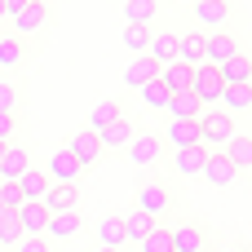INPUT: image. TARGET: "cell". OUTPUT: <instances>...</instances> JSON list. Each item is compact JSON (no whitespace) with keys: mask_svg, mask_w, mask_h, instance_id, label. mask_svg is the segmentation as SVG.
<instances>
[{"mask_svg":"<svg viewBox=\"0 0 252 252\" xmlns=\"http://www.w3.org/2000/svg\"><path fill=\"white\" fill-rule=\"evenodd\" d=\"M18 226H22V239L44 235V226H49V208H44V204H22V208H18Z\"/></svg>","mask_w":252,"mask_h":252,"instance_id":"cell-20","label":"cell"},{"mask_svg":"<svg viewBox=\"0 0 252 252\" xmlns=\"http://www.w3.org/2000/svg\"><path fill=\"white\" fill-rule=\"evenodd\" d=\"M44 173H49V182H75L84 168H80V159H75L66 146H53V151H49V168H44Z\"/></svg>","mask_w":252,"mask_h":252,"instance_id":"cell-11","label":"cell"},{"mask_svg":"<svg viewBox=\"0 0 252 252\" xmlns=\"http://www.w3.org/2000/svg\"><path fill=\"white\" fill-rule=\"evenodd\" d=\"M244 252H252V248H244Z\"/></svg>","mask_w":252,"mask_h":252,"instance_id":"cell-46","label":"cell"},{"mask_svg":"<svg viewBox=\"0 0 252 252\" xmlns=\"http://www.w3.org/2000/svg\"><path fill=\"white\" fill-rule=\"evenodd\" d=\"M195 124H199V142H204L208 151H221V146L239 133V124H235V115H230V111H204Z\"/></svg>","mask_w":252,"mask_h":252,"instance_id":"cell-2","label":"cell"},{"mask_svg":"<svg viewBox=\"0 0 252 252\" xmlns=\"http://www.w3.org/2000/svg\"><path fill=\"white\" fill-rule=\"evenodd\" d=\"M239 53V40L230 35V31H208L204 35V62L208 66H221V62H230Z\"/></svg>","mask_w":252,"mask_h":252,"instance_id":"cell-6","label":"cell"},{"mask_svg":"<svg viewBox=\"0 0 252 252\" xmlns=\"http://www.w3.org/2000/svg\"><path fill=\"white\" fill-rule=\"evenodd\" d=\"M177 208V195H173V186L168 182H142L137 186V213H146V217H155V221H164L168 213Z\"/></svg>","mask_w":252,"mask_h":252,"instance_id":"cell-1","label":"cell"},{"mask_svg":"<svg viewBox=\"0 0 252 252\" xmlns=\"http://www.w3.org/2000/svg\"><path fill=\"white\" fill-rule=\"evenodd\" d=\"M66 151L80 159V168H93V164L106 155V146H102V137H97L93 128H80V133H71V137H66Z\"/></svg>","mask_w":252,"mask_h":252,"instance_id":"cell-4","label":"cell"},{"mask_svg":"<svg viewBox=\"0 0 252 252\" xmlns=\"http://www.w3.org/2000/svg\"><path fill=\"white\" fill-rule=\"evenodd\" d=\"M248 177H252V168H248Z\"/></svg>","mask_w":252,"mask_h":252,"instance_id":"cell-45","label":"cell"},{"mask_svg":"<svg viewBox=\"0 0 252 252\" xmlns=\"http://www.w3.org/2000/svg\"><path fill=\"white\" fill-rule=\"evenodd\" d=\"M49 213H75L80 208V186L75 182H49V190H44V199H40Z\"/></svg>","mask_w":252,"mask_h":252,"instance_id":"cell-8","label":"cell"},{"mask_svg":"<svg viewBox=\"0 0 252 252\" xmlns=\"http://www.w3.org/2000/svg\"><path fill=\"white\" fill-rule=\"evenodd\" d=\"M0 142H18V115L0 111Z\"/></svg>","mask_w":252,"mask_h":252,"instance_id":"cell-39","label":"cell"},{"mask_svg":"<svg viewBox=\"0 0 252 252\" xmlns=\"http://www.w3.org/2000/svg\"><path fill=\"white\" fill-rule=\"evenodd\" d=\"M137 93H142V102H146L151 111H164V106H168V97H173V93H168V89H164L159 80H151V84H142Z\"/></svg>","mask_w":252,"mask_h":252,"instance_id":"cell-36","label":"cell"},{"mask_svg":"<svg viewBox=\"0 0 252 252\" xmlns=\"http://www.w3.org/2000/svg\"><path fill=\"white\" fill-rule=\"evenodd\" d=\"M27 199H22V190L13 186V182H0V213H18Z\"/></svg>","mask_w":252,"mask_h":252,"instance_id":"cell-38","label":"cell"},{"mask_svg":"<svg viewBox=\"0 0 252 252\" xmlns=\"http://www.w3.org/2000/svg\"><path fill=\"white\" fill-rule=\"evenodd\" d=\"M44 22H49V4H44V0H27V4L13 13V35L27 40V35H35Z\"/></svg>","mask_w":252,"mask_h":252,"instance_id":"cell-5","label":"cell"},{"mask_svg":"<svg viewBox=\"0 0 252 252\" xmlns=\"http://www.w3.org/2000/svg\"><path fill=\"white\" fill-rule=\"evenodd\" d=\"M195 22L221 31V27L230 22V0H195Z\"/></svg>","mask_w":252,"mask_h":252,"instance_id":"cell-15","label":"cell"},{"mask_svg":"<svg viewBox=\"0 0 252 252\" xmlns=\"http://www.w3.org/2000/svg\"><path fill=\"white\" fill-rule=\"evenodd\" d=\"M22 62H27V40L22 35H0V66L18 71Z\"/></svg>","mask_w":252,"mask_h":252,"instance_id":"cell-28","label":"cell"},{"mask_svg":"<svg viewBox=\"0 0 252 252\" xmlns=\"http://www.w3.org/2000/svg\"><path fill=\"white\" fill-rule=\"evenodd\" d=\"M137 248H142V252H173V230L159 221V226H155V230H151V235H146Z\"/></svg>","mask_w":252,"mask_h":252,"instance_id":"cell-34","label":"cell"},{"mask_svg":"<svg viewBox=\"0 0 252 252\" xmlns=\"http://www.w3.org/2000/svg\"><path fill=\"white\" fill-rule=\"evenodd\" d=\"M190 75H195V66H186V62L159 66V84H164L168 93H186V89H190Z\"/></svg>","mask_w":252,"mask_h":252,"instance_id":"cell-25","label":"cell"},{"mask_svg":"<svg viewBox=\"0 0 252 252\" xmlns=\"http://www.w3.org/2000/svg\"><path fill=\"white\" fill-rule=\"evenodd\" d=\"M151 27H133V22H124V49L128 53H146V44H151Z\"/></svg>","mask_w":252,"mask_h":252,"instance_id":"cell-35","label":"cell"},{"mask_svg":"<svg viewBox=\"0 0 252 252\" xmlns=\"http://www.w3.org/2000/svg\"><path fill=\"white\" fill-rule=\"evenodd\" d=\"M97 137H102V146H106V151H124V146L137 137V124H133L128 115H120V120H111V124H106Z\"/></svg>","mask_w":252,"mask_h":252,"instance_id":"cell-13","label":"cell"},{"mask_svg":"<svg viewBox=\"0 0 252 252\" xmlns=\"http://www.w3.org/2000/svg\"><path fill=\"white\" fill-rule=\"evenodd\" d=\"M0 18H4V13H0Z\"/></svg>","mask_w":252,"mask_h":252,"instance_id":"cell-47","label":"cell"},{"mask_svg":"<svg viewBox=\"0 0 252 252\" xmlns=\"http://www.w3.org/2000/svg\"><path fill=\"white\" fill-rule=\"evenodd\" d=\"M164 137H168V146H173V151H182V146H204V142H199V124H195V120H168V133H164Z\"/></svg>","mask_w":252,"mask_h":252,"instance_id":"cell-22","label":"cell"},{"mask_svg":"<svg viewBox=\"0 0 252 252\" xmlns=\"http://www.w3.org/2000/svg\"><path fill=\"white\" fill-rule=\"evenodd\" d=\"M13 186L22 190V199H27V204H40V199H44V190H49V173L31 164V168H27V173H22Z\"/></svg>","mask_w":252,"mask_h":252,"instance_id":"cell-19","label":"cell"},{"mask_svg":"<svg viewBox=\"0 0 252 252\" xmlns=\"http://www.w3.org/2000/svg\"><path fill=\"white\" fill-rule=\"evenodd\" d=\"M18 106H22L18 84H13V80H0V111H4V115H18Z\"/></svg>","mask_w":252,"mask_h":252,"instance_id":"cell-37","label":"cell"},{"mask_svg":"<svg viewBox=\"0 0 252 252\" xmlns=\"http://www.w3.org/2000/svg\"><path fill=\"white\" fill-rule=\"evenodd\" d=\"M164 111H168V120H199V115H204L208 106H204V102H199V97H195V93L186 89V93H173Z\"/></svg>","mask_w":252,"mask_h":252,"instance_id":"cell-18","label":"cell"},{"mask_svg":"<svg viewBox=\"0 0 252 252\" xmlns=\"http://www.w3.org/2000/svg\"><path fill=\"white\" fill-rule=\"evenodd\" d=\"M124 155H128L137 168H151V164H159V155H164V146H159V133H137V137L124 146Z\"/></svg>","mask_w":252,"mask_h":252,"instance_id":"cell-7","label":"cell"},{"mask_svg":"<svg viewBox=\"0 0 252 252\" xmlns=\"http://www.w3.org/2000/svg\"><path fill=\"white\" fill-rule=\"evenodd\" d=\"M80 230H84V217H80V208H75V213H49L44 239H49V244H62V239H75Z\"/></svg>","mask_w":252,"mask_h":252,"instance_id":"cell-10","label":"cell"},{"mask_svg":"<svg viewBox=\"0 0 252 252\" xmlns=\"http://www.w3.org/2000/svg\"><path fill=\"white\" fill-rule=\"evenodd\" d=\"M217 71H221V84H252V58L244 49H239L230 62H221Z\"/></svg>","mask_w":252,"mask_h":252,"instance_id":"cell-23","label":"cell"},{"mask_svg":"<svg viewBox=\"0 0 252 252\" xmlns=\"http://www.w3.org/2000/svg\"><path fill=\"white\" fill-rule=\"evenodd\" d=\"M204 159H208V146H182V151H173L177 177H199L204 173Z\"/></svg>","mask_w":252,"mask_h":252,"instance_id":"cell-17","label":"cell"},{"mask_svg":"<svg viewBox=\"0 0 252 252\" xmlns=\"http://www.w3.org/2000/svg\"><path fill=\"white\" fill-rule=\"evenodd\" d=\"M204 182H213V186H230L235 177H239V168L221 155V151H208V159H204V173H199Z\"/></svg>","mask_w":252,"mask_h":252,"instance_id":"cell-14","label":"cell"},{"mask_svg":"<svg viewBox=\"0 0 252 252\" xmlns=\"http://www.w3.org/2000/svg\"><path fill=\"white\" fill-rule=\"evenodd\" d=\"M22 239V226H18V213H0V252H13Z\"/></svg>","mask_w":252,"mask_h":252,"instance_id":"cell-33","label":"cell"},{"mask_svg":"<svg viewBox=\"0 0 252 252\" xmlns=\"http://www.w3.org/2000/svg\"><path fill=\"white\" fill-rule=\"evenodd\" d=\"M221 252H244V248H221Z\"/></svg>","mask_w":252,"mask_h":252,"instance_id":"cell-43","label":"cell"},{"mask_svg":"<svg viewBox=\"0 0 252 252\" xmlns=\"http://www.w3.org/2000/svg\"><path fill=\"white\" fill-rule=\"evenodd\" d=\"M97 252H124V248H97Z\"/></svg>","mask_w":252,"mask_h":252,"instance_id":"cell-42","label":"cell"},{"mask_svg":"<svg viewBox=\"0 0 252 252\" xmlns=\"http://www.w3.org/2000/svg\"><path fill=\"white\" fill-rule=\"evenodd\" d=\"M146 58H151L155 66L177 62V31H155V35H151V44H146Z\"/></svg>","mask_w":252,"mask_h":252,"instance_id":"cell-16","label":"cell"},{"mask_svg":"<svg viewBox=\"0 0 252 252\" xmlns=\"http://www.w3.org/2000/svg\"><path fill=\"white\" fill-rule=\"evenodd\" d=\"M221 89H226V84H221V71L208 66V62H199L195 75H190V93H195L204 106H213V102H221Z\"/></svg>","mask_w":252,"mask_h":252,"instance_id":"cell-3","label":"cell"},{"mask_svg":"<svg viewBox=\"0 0 252 252\" xmlns=\"http://www.w3.org/2000/svg\"><path fill=\"white\" fill-rule=\"evenodd\" d=\"M177 4H195V0H177Z\"/></svg>","mask_w":252,"mask_h":252,"instance_id":"cell-44","label":"cell"},{"mask_svg":"<svg viewBox=\"0 0 252 252\" xmlns=\"http://www.w3.org/2000/svg\"><path fill=\"white\" fill-rule=\"evenodd\" d=\"M155 13H159L155 0H128V4H124V22H133V27H151Z\"/></svg>","mask_w":252,"mask_h":252,"instance_id":"cell-32","label":"cell"},{"mask_svg":"<svg viewBox=\"0 0 252 252\" xmlns=\"http://www.w3.org/2000/svg\"><path fill=\"white\" fill-rule=\"evenodd\" d=\"M120 115H124V106H120V97H106V102H97V106H93V115H89V124H84V128H93V133H102V128H106L111 120H120Z\"/></svg>","mask_w":252,"mask_h":252,"instance_id":"cell-30","label":"cell"},{"mask_svg":"<svg viewBox=\"0 0 252 252\" xmlns=\"http://www.w3.org/2000/svg\"><path fill=\"white\" fill-rule=\"evenodd\" d=\"M151 80H159V66H155L146 53H137V58L124 66V84H128V89H142V84H151Z\"/></svg>","mask_w":252,"mask_h":252,"instance_id":"cell-21","label":"cell"},{"mask_svg":"<svg viewBox=\"0 0 252 252\" xmlns=\"http://www.w3.org/2000/svg\"><path fill=\"white\" fill-rule=\"evenodd\" d=\"M27 168H31V151L22 142H9L4 155H0V182H18Z\"/></svg>","mask_w":252,"mask_h":252,"instance_id":"cell-12","label":"cell"},{"mask_svg":"<svg viewBox=\"0 0 252 252\" xmlns=\"http://www.w3.org/2000/svg\"><path fill=\"white\" fill-rule=\"evenodd\" d=\"M221 155H226L239 173H248V168H252V137H248V133H235V137L221 146Z\"/></svg>","mask_w":252,"mask_h":252,"instance_id":"cell-24","label":"cell"},{"mask_svg":"<svg viewBox=\"0 0 252 252\" xmlns=\"http://www.w3.org/2000/svg\"><path fill=\"white\" fill-rule=\"evenodd\" d=\"M97 248H124V217H102L97 221Z\"/></svg>","mask_w":252,"mask_h":252,"instance_id":"cell-31","label":"cell"},{"mask_svg":"<svg viewBox=\"0 0 252 252\" xmlns=\"http://www.w3.org/2000/svg\"><path fill=\"white\" fill-rule=\"evenodd\" d=\"M168 230H173V252H208V230L199 221H182Z\"/></svg>","mask_w":252,"mask_h":252,"instance_id":"cell-9","label":"cell"},{"mask_svg":"<svg viewBox=\"0 0 252 252\" xmlns=\"http://www.w3.org/2000/svg\"><path fill=\"white\" fill-rule=\"evenodd\" d=\"M22 4H27V0H0V13H4V18H13Z\"/></svg>","mask_w":252,"mask_h":252,"instance_id":"cell-41","label":"cell"},{"mask_svg":"<svg viewBox=\"0 0 252 252\" xmlns=\"http://www.w3.org/2000/svg\"><path fill=\"white\" fill-rule=\"evenodd\" d=\"M177 62H186V66H199L204 62V31L177 35Z\"/></svg>","mask_w":252,"mask_h":252,"instance_id":"cell-26","label":"cell"},{"mask_svg":"<svg viewBox=\"0 0 252 252\" xmlns=\"http://www.w3.org/2000/svg\"><path fill=\"white\" fill-rule=\"evenodd\" d=\"M155 226H159V221H155V217H146V213H137V208H133V213H124V244H142Z\"/></svg>","mask_w":252,"mask_h":252,"instance_id":"cell-27","label":"cell"},{"mask_svg":"<svg viewBox=\"0 0 252 252\" xmlns=\"http://www.w3.org/2000/svg\"><path fill=\"white\" fill-rule=\"evenodd\" d=\"M221 111H230V115L252 111V84H226L221 89Z\"/></svg>","mask_w":252,"mask_h":252,"instance_id":"cell-29","label":"cell"},{"mask_svg":"<svg viewBox=\"0 0 252 252\" xmlns=\"http://www.w3.org/2000/svg\"><path fill=\"white\" fill-rule=\"evenodd\" d=\"M13 252H53V244L44 239V235H35V239H18V248Z\"/></svg>","mask_w":252,"mask_h":252,"instance_id":"cell-40","label":"cell"}]
</instances>
